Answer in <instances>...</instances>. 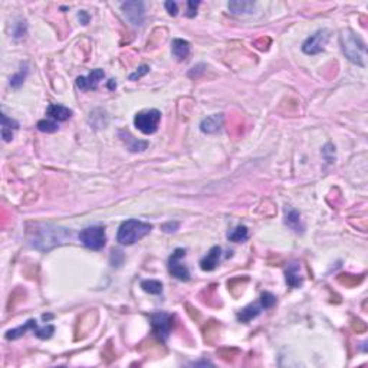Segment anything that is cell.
<instances>
[{
  "mask_svg": "<svg viewBox=\"0 0 368 368\" xmlns=\"http://www.w3.org/2000/svg\"><path fill=\"white\" fill-rule=\"evenodd\" d=\"M27 74H29V69H27V64H25V65H22L20 71L17 72L16 75H13L10 78V86H12V88H16V89L20 88V86L23 85V82H25Z\"/></svg>",
  "mask_w": 368,
  "mask_h": 368,
  "instance_id": "24",
  "label": "cell"
},
{
  "mask_svg": "<svg viewBox=\"0 0 368 368\" xmlns=\"http://www.w3.org/2000/svg\"><path fill=\"white\" fill-rule=\"evenodd\" d=\"M285 225L289 229H292L293 232H296V233H303L305 232V225L302 223L301 214L296 210L286 209V211H285Z\"/></svg>",
  "mask_w": 368,
  "mask_h": 368,
  "instance_id": "15",
  "label": "cell"
},
{
  "mask_svg": "<svg viewBox=\"0 0 368 368\" xmlns=\"http://www.w3.org/2000/svg\"><path fill=\"white\" fill-rule=\"evenodd\" d=\"M223 127V114H214L201 121L200 130L204 134H216Z\"/></svg>",
  "mask_w": 368,
  "mask_h": 368,
  "instance_id": "12",
  "label": "cell"
},
{
  "mask_svg": "<svg viewBox=\"0 0 368 368\" xmlns=\"http://www.w3.org/2000/svg\"><path fill=\"white\" fill-rule=\"evenodd\" d=\"M164 6H166V9H167L168 13H170L171 16H176L177 13H178V6H177L176 2H166Z\"/></svg>",
  "mask_w": 368,
  "mask_h": 368,
  "instance_id": "30",
  "label": "cell"
},
{
  "mask_svg": "<svg viewBox=\"0 0 368 368\" xmlns=\"http://www.w3.org/2000/svg\"><path fill=\"white\" fill-rule=\"evenodd\" d=\"M108 88L109 89H115V88H117V82H115L114 79H111L108 84Z\"/></svg>",
  "mask_w": 368,
  "mask_h": 368,
  "instance_id": "33",
  "label": "cell"
},
{
  "mask_svg": "<svg viewBox=\"0 0 368 368\" xmlns=\"http://www.w3.org/2000/svg\"><path fill=\"white\" fill-rule=\"evenodd\" d=\"M141 288L145 292L151 293V295H160L163 292V284L160 281H154V279L142 281Z\"/></svg>",
  "mask_w": 368,
  "mask_h": 368,
  "instance_id": "23",
  "label": "cell"
},
{
  "mask_svg": "<svg viewBox=\"0 0 368 368\" xmlns=\"http://www.w3.org/2000/svg\"><path fill=\"white\" fill-rule=\"evenodd\" d=\"M299 263L298 262H292L288 269L285 270V279H286V284L289 285L291 288H299L303 284V278L301 276L299 272Z\"/></svg>",
  "mask_w": 368,
  "mask_h": 368,
  "instance_id": "14",
  "label": "cell"
},
{
  "mask_svg": "<svg viewBox=\"0 0 368 368\" xmlns=\"http://www.w3.org/2000/svg\"><path fill=\"white\" fill-rule=\"evenodd\" d=\"M46 114L55 121H67L72 115V111L60 104H52L46 109Z\"/></svg>",
  "mask_w": 368,
  "mask_h": 368,
  "instance_id": "16",
  "label": "cell"
},
{
  "mask_svg": "<svg viewBox=\"0 0 368 368\" xmlns=\"http://www.w3.org/2000/svg\"><path fill=\"white\" fill-rule=\"evenodd\" d=\"M248 237H249V233H248V227L243 226V225L234 227L232 232H229V233H227V239H229L230 242H234V243L246 242V240H248Z\"/></svg>",
  "mask_w": 368,
  "mask_h": 368,
  "instance_id": "22",
  "label": "cell"
},
{
  "mask_svg": "<svg viewBox=\"0 0 368 368\" xmlns=\"http://www.w3.org/2000/svg\"><path fill=\"white\" fill-rule=\"evenodd\" d=\"M29 329H32L34 334L36 335L38 338H41V340H48V338H50L52 334L55 332V326L53 325L39 328L38 322H36L35 319H29L23 326H19V328L8 331V332H6V338H8V340H17V338H20L23 334H26V331H29Z\"/></svg>",
  "mask_w": 368,
  "mask_h": 368,
  "instance_id": "6",
  "label": "cell"
},
{
  "mask_svg": "<svg viewBox=\"0 0 368 368\" xmlns=\"http://www.w3.org/2000/svg\"><path fill=\"white\" fill-rule=\"evenodd\" d=\"M151 230H152V226L150 223H145V222L137 220V219H130L119 226L117 240L121 244H127V246L134 244L140 239L145 237Z\"/></svg>",
  "mask_w": 368,
  "mask_h": 368,
  "instance_id": "2",
  "label": "cell"
},
{
  "mask_svg": "<svg viewBox=\"0 0 368 368\" xmlns=\"http://www.w3.org/2000/svg\"><path fill=\"white\" fill-rule=\"evenodd\" d=\"M227 8L230 10V13H233V15H246V13H252V10L255 9V2L234 0V2L227 3Z\"/></svg>",
  "mask_w": 368,
  "mask_h": 368,
  "instance_id": "17",
  "label": "cell"
},
{
  "mask_svg": "<svg viewBox=\"0 0 368 368\" xmlns=\"http://www.w3.org/2000/svg\"><path fill=\"white\" fill-rule=\"evenodd\" d=\"M79 240L82 242L85 248H88L91 251H100L107 243L105 229L102 226L85 227L79 233Z\"/></svg>",
  "mask_w": 368,
  "mask_h": 368,
  "instance_id": "4",
  "label": "cell"
},
{
  "mask_svg": "<svg viewBox=\"0 0 368 368\" xmlns=\"http://www.w3.org/2000/svg\"><path fill=\"white\" fill-rule=\"evenodd\" d=\"M178 226H180L178 222H168V223H164V225L161 226V229H163L166 233H171V232H176Z\"/></svg>",
  "mask_w": 368,
  "mask_h": 368,
  "instance_id": "28",
  "label": "cell"
},
{
  "mask_svg": "<svg viewBox=\"0 0 368 368\" xmlns=\"http://www.w3.org/2000/svg\"><path fill=\"white\" fill-rule=\"evenodd\" d=\"M276 303V296L275 295H272L270 292H263L262 293V296H260V305H262V308H265V310H269V308H272L273 305Z\"/></svg>",
  "mask_w": 368,
  "mask_h": 368,
  "instance_id": "26",
  "label": "cell"
},
{
  "mask_svg": "<svg viewBox=\"0 0 368 368\" xmlns=\"http://www.w3.org/2000/svg\"><path fill=\"white\" fill-rule=\"evenodd\" d=\"M341 48H343L344 55L352 64H357L360 67H365V43L361 41L360 38L351 30H344L341 36Z\"/></svg>",
  "mask_w": 368,
  "mask_h": 368,
  "instance_id": "3",
  "label": "cell"
},
{
  "mask_svg": "<svg viewBox=\"0 0 368 368\" xmlns=\"http://www.w3.org/2000/svg\"><path fill=\"white\" fill-rule=\"evenodd\" d=\"M148 72H150V67H148V65H141V67L137 68L135 72H133L131 75L128 76V79H130V81H137V79H140V78H142L144 75H147Z\"/></svg>",
  "mask_w": 368,
  "mask_h": 368,
  "instance_id": "27",
  "label": "cell"
},
{
  "mask_svg": "<svg viewBox=\"0 0 368 368\" xmlns=\"http://www.w3.org/2000/svg\"><path fill=\"white\" fill-rule=\"evenodd\" d=\"M262 311V305H258V303H251L249 306L243 308L239 314H237V319L240 322H249L253 318H256L258 315L260 314Z\"/></svg>",
  "mask_w": 368,
  "mask_h": 368,
  "instance_id": "21",
  "label": "cell"
},
{
  "mask_svg": "<svg viewBox=\"0 0 368 368\" xmlns=\"http://www.w3.org/2000/svg\"><path fill=\"white\" fill-rule=\"evenodd\" d=\"M119 137H122V140L126 141L128 150L133 151V152L147 150V147H148V142L137 140V138H134L130 133H126V131H121V133H119Z\"/></svg>",
  "mask_w": 368,
  "mask_h": 368,
  "instance_id": "18",
  "label": "cell"
},
{
  "mask_svg": "<svg viewBox=\"0 0 368 368\" xmlns=\"http://www.w3.org/2000/svg\"><path fill=\"white\" fill-rule=\"evenodd\" d=\"M17 29H15V32H13V36L15 38H22V36H25V32H26V22H19L17 23Z\"/></svg>",
  "mask_w": 368,
  "mask_h": 368,
  "instance_id": "31",
  "label": "cell"
},
{
  "mask_svg": "<svg viewBox=\"0 0 368 368\" xmlns=\"http://www.w3.org/2000/svg\"><path fill=\"white\" fill-rule=\"evenodd\" d=\"M36 127H38V130L42 131V133H55V131L59 130V126L55 121H48V119L39 121Z\"/></svg>",
  "mask_w": 368,
  "mask_h": 368,
  "instance_id": "25",
  "label": "cell"
},
{
  "mask_svg": "<svg viewBox=\"0 0 368 368\" xmlns=\"http://www.w3.org/2000/svg\"><path fill=\"white\" fill-rule=\"evenodd\" d=\"M171 52L178 60H184L190 53V43L184 39H174L171 43Z\"/></svg>",
  "mask_w": 368,
  "mask_h": 368,
  "instance_id": "19",
  "label": "cell"
},
{
  "mask_svg": "<svg viewBox=\"0 0 368 368\" xmlns=\"http://www.w3.org/2000/svg\"><path fill=\"white\" fill-rule=\"evenodd\" d=\"M220 258H222V249L219 246H213L210 252L201 259L200 266L203 270L206 272H211L219 266V262H220Z\"/></svg>",
  "mask_w": 368,
  "mask_h": 368,
  "instance_id": "13",
  "label": "cell"
},
{
  "mask_svg": "<svg viewBox=\"0 0 368 368\" xmlns=\"http://www.w3.org/2000/svg\"><path fill=\"white\" fill-rule=\"evenodd\" d=\"M200 5V2H193V0H189L187 2V6H189V10H187V16L189 17H193L194 15H196V9H197V6Z\"/></svg>",
  "mask_w": 368,
  "mask_h": 368,
  "instance_id": "29",
  "label": "cell"
},
{
  "mask_svg": "<svg viewBox=\"0 0 368 368\" xmlns=\"http://www.w3.org/2000/svg\"><path fill=\"white\" fill-rule=\"evenodd\" d=\"M184 256H186V251L184 249H176V251L173 252V255L168 259V272L174 278H177V279L187 282L190 279V272L181 263V259H183Z\"/></svg>",
  "mask_w": 368,
  "mask_h": 368,
  "instance_id": "10",
  "label": "cell"
},
{
  "mask_svg": "<svg viewBox=\"0 0 368 368\" xmlns=\"http://www.w3.org/2000/svg\"><path fill=\"white\" fill-rule=\"evenodd\" d=\"M160 119L161 112L159 109H145L135 115L134 124L144 134H154L159 128Z\"/></svg>",
  "mask_w": 368,
  "mask_h": 368,
  "instance_id": "5",
  "label": "cell"
},
{
  "mask_svg": "<svg viewBox=\"0 0 368 368\" xmlns=\"http://www.w3.org/2000/svg\"><path fill=\"white\" fill-rule=\"evenodd\" d=\"M126 19L135 27H141L145 19V6L142 2H126L121 5Z\"/></svg>",
  "mask_w": 368,
  "mask_h": 368,
  "instance_id": "9",
  "label": "cell"
},
{
  "mask_svg": "<svg viewBox=\"0 0 368 368\" xmlns=\"http://www.w3.org/2000/svg\"><path fill=\"white\" fill-rule=\"evenodd\" d=\"M19 128L15 119H10L6 117V114H2V137L6 142H9L13 138V130Z\"/></svg>",
  "mask_w": 368,
  "mask_h": 368,
  "instance_id": "20",
  "label": "cell"
},
{
  "mask_svg": "<svg viewBox=\"0 0 368 368\" xmlns=\"http://www.w3.org/2000/svg\"><path fill=\"white\" fill-rule=\"evenodd\" d=\"M329 30L328 29H319L314 35H311L310 38L302 45V50L306 55H317L319 52L325 49L326 43L329 41Z\"/></svg>",
  "mask_w": 368,
  "mask_h": 368,
  "instance_id": "7",
  "label": "cell"
},
{
  "mask_svg": "<svg viewBox=\"0 0 368 368\" xmlns=\"http://www.w3.org/2000/svg\"><path fill=\"white\" fill-rule=\"evenodd\" d=\"M151 325L154 334L159 336L161 341H167L168 335L173 328V317L167 312H156L151 315Z\"/></svg>",
  "mask_w": 368,
  "mask_h": 368,
  "instance_id": "8",
  "label": "cell"
},
{
  "mask_svg": "<svg viewBox=\"0 0 368 368\" xmlns=\"http://www.w3.org/2000/svg\"><path fill=\"white\" fill-rule=\"evenodd\" d=\"M79 19H81V22H82L84 25H88V23H89V16L86 15L85 10H81V12H79Z\"/></svg>",
  "mask_w": 368,
  "mask_h": 368,
  "instance_id": "32",
  "label": "cell"
},
{
  "mask_svg": "<svg viewBox=\"0 0 368 368\" xmlns=\"http://www.w3.org/2000/svg\"><path fill=\"white\" fill-rule=\"evenodd\" d=\"M68 237H71V232L68 229L52 225H43L35 230L34 237L30 239V244L39 251H50L52 248L65 243Z\"/></svg>",
  "mask_w": 368,
  "mask_h": 368,
  "instance_id": "1",
  "label": "cell"
},
{
  "mask_svg": "<svg viewBox=\"0 0 368 368\" xmlns=\"http://www.w3.org/2000/svg\"><path fill=\"white\" fill-rule=\"evenodd\" d=\"M104 76H105V72H104L102 69H100V68H97V69H94L88 76H79V78L76 79V86H78L81 91L97 89L100 81Z\"/></svg>",
  "mask_w": 368,
  "mask_h": 368,
  "instance_id": "11",
  "label": "cell"
}]
</instances>
